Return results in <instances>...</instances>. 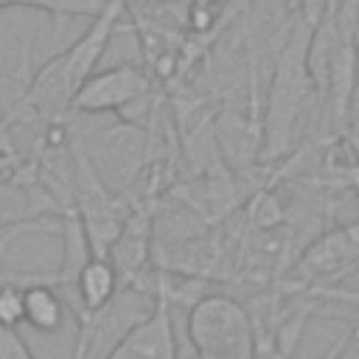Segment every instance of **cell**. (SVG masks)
Wrapping results in <instances>:
<instances>
[{"instance_id":"6da1fadb","label":"cell","mask_w":359,"mask_h":359,"mask_svg":"<svg viewBox=\"0 0 359 359\" xmlns=\"http://www.w3.org/2000/svg\"><path fill=\"white\" fill-rule=\"evenodd\" d=\"M194 359H255V325L238 294L205 292L185 311Z\"/></svg>"},{"instance_id":"7a4b0ae2","label":"cell","mask_w":359,"mask_h":359,"mask_svg":"<svg viewBox=\"0 0 359 359\" xmlns=\"http://www.w3.org/2000/svg\"><path fill=\"white\" fill-rule=\"evenodd\" d=\"M309 95V56L306 42L289 39L283 53L278 56L275 76L269 84V104H266V154H283L289 146L294 118L303 112Z\"/></svg>"},{"instance_id":"3957f363","label":"cell","mask_w":359,"mask_h":359,"mask_svg":"<svg viewBox=\"0 0 359 359\" xmlns=\"http://www.w3.org/2000/svg\"><path fill=\"white\" fill-rule=\"evenodd\" d=\"M90 165L95 168L98 180L118 196H123V191H129L143 165L149 163V132L140 123H118L115 129H104L95 132L93 140L79 137Z\"/></svg>"},{"instance_id":"277c9868","label":"cell","mask_w":359,"mask_h":359,"mask_svg":"<svg viewBox=\"0 0 359 359\" xmlns=\"http://www.w3.org/2000/svg\"><path fill=\"white\" fill-rule=\"evenodd\" d=\"M151 81L154 79L146 73V67L135 65V62L112 65L107 70H95L76 90L70 112H79V115L118 112L123 118L132 107H146L149 104Z\"/></svg>"},{"instance_id":"5b68a950","label":"cell","mask_w":359,"mask_h":359,"mask_svg":"<svg viewBox=\"0 0 359 359\" xmlns=\"http://www.w3.org/2000/svg\"><path fill=\"white\" fill-rule=\"evenodd\" d=\"M359 261V222L331 230L311 241L297 261L286 269L289 283L286 289H300V292H314L325 294V286L351 272V266Z\"/></svg>"},{"instance_id":"8992f818","label":"cell","mask_w":359,"mask_h":359,"mask_svg":"<svg viewBox=\"0 0 359 359\" xmlns=\"http://www.w3.org/2000/svg\"><path fill=\"white\" fill-rule=\"evenodd\" d=\"M107 359H180L174 306L160 289H154V306L123 331Z\"/></svg>"},{"instance_id":"52a82bcc","label":"cell","mask_w":359,"mask_h":359,"mask_svg":"<svg viewBox=\"0 0 359 359\" xmlns=\"http://www.w3.org/2000/svg\"><path fill=\"white\" fill-rule=\"evenodd\" d=\"M118 289H121V278H118L112 261L104 255H90L81 264V269L76 272L70 289L62 294L67 300V309L79 320V317H87V314H95L98 309H104L118 294Z\"/></svg>"},{"instance_id":"ba28073f","label":"cell","mask_w":359,"mask_h":359,"mask_svg":"<svg viewBox=\"0 0 359 359\" xmlns=\"http://www.w3.org/2000/svg\"><path fill=\"white\" fill-rule=\"evenodd\" d=\"M67 314H70L67 300H65V294L59 292L56 283L42 280V283L25 286L22 323L31 325L36 334H56V331H62Z\"/></svg>"},{"instance_id":"9c48e42d","label":"cell","mask_w":359,"mask_h":359,"mask_svg":"<svg viewBox=\"0 0 359 359\" xmlns=\"http://www.w3.org/2000/svg\"><path fill=\"white\" fill-rule=\"evenodd\" d=\"M17 6L36 8L56 20H65V17H95L104 8V0H17Z\"/></svg>"},{"instance_id":"30bf717a","label":"cell","mask_w":359,"mask_h":359,"mask_svg":"<svg viewBox=\"0 0 359 359\" xmlns=\"http://www.w3.org/2000/svg\"><path fill=\"white\" fill-rule=\"evenodd\" d=\"M25 286H31V283H3L0 286V328H20L22 325Z\"/></svg>"},{"instance_id":"8fae6325","label":"cell","mask_w":359,"mask_h":359,"mask_svg":"<svg viewBox=\"0 0 359 359\" xmlns=\"http://www.w3.org/2000/svg\"><path fill=\"white\" fill-rule=\"evenodd\" d=\"M0 359H34L28 342L17 328H0Z\"/></svg>"},{"instance_id":"7c38bea8","label":"cell","mask_w":359,"mask_h":359,"mask_svg":"<svg viewBox=\"0 0 359 359\" xmlns=\"http://www.w3.org/2000/svg\"><path fill=\"white\" fill-rule=\"evenodd\" d=\"M39 280L56 283V272H20V269H8L0 264V286L3 283H39Z\"/></svg>"},{"instance_id":"4fadbf2b","label":"cell","mask_w":359,"mask_h":359,"mask_svg":"<svg viewBox=\"0 0 359 359\" xmlns=\"http://www.w3.org/2000/svg\"><path fill=\"white\" fill-rule=\"evenodd\" d=\"M11 6H17V0H0V11L3 8H11Z\"/></svg>"}]
</instances>
